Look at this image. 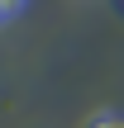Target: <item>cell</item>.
Returning a JSON list of instances; mask_svg holds the SVG:
<instances>
[{"label": "cell", "instance_id": "cell-1", "mask_svg": "<svg viewBox=\"0 0 124 128\" xmlns=\"http://www.w3.org/2000/svg\"><path fill=\"white\" fill-rule=\"evenodd\" d=\"M86 128H124V114L119 109H100V114H91Z\"/></svg>", "mask_w": 124, "mask_h": 128}, {"label": "cell", "instance_id": "cell-2", "mask_svg": "<svg viewBox=\"0 0 124 128\" xmlns=\"http://www.w3.org/2000/svg\"><path fill=\"white\" fill-rule=\"evenodd\" d=\"M19 10H24V0H0V24H5V19H14Z\"/></svg>", "mask_w": 124, "mask_h": 128}]
</instances>
